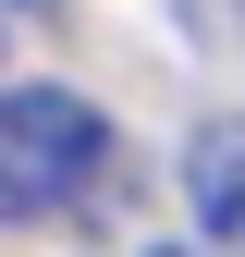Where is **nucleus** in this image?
I'll return each mask as SVG.
<instances>
[{"label":"nucleus","mask_w":245,"mask_h":257,"mask_svg":"<svg viewBox=\"0 0 245 257\" xmlns=\"http://www.w3.org/2000/svg\"><path fill=\"white\" fill-rule=\"evenodd\" d=\"M184 184H196V220L221 245H245V122H208L196 159H184Z\"/></svg>","instance_id":"f03ea898"},{"label":"nucleus","mask_w":245,"mask_h":257,"mask_svg":"<svg viewBox=\"0 0 245 257\" xmlns=\"http://www.w3.org/2000/svg\"><path fill=\"white\" fill-rule=\"evenodd\" d=\"M110 122L74 86H0V220H49L98 184Z\"/></svg>","instance_id":"f257e3e1"}]
</instances>
